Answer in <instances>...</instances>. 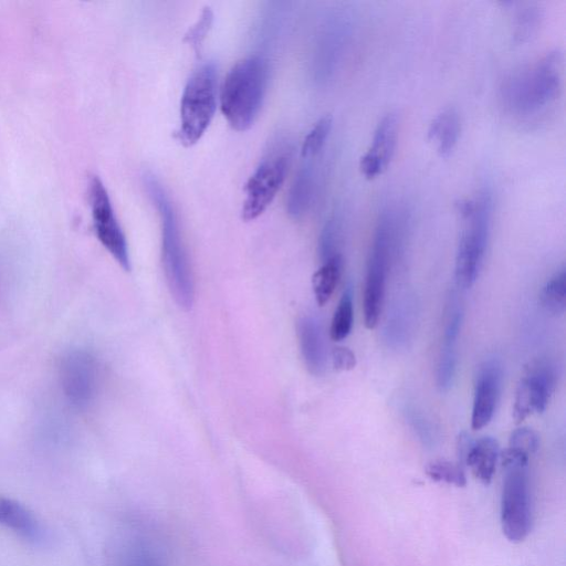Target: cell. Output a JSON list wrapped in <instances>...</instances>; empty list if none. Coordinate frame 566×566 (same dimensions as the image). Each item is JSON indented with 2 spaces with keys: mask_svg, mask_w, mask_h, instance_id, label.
Masks as SVG:
<instances>
[{
  "mask_svg": "<svg viewBox=\"0 0 566 566\" xmlns=\"http://www.w3.org/2000/svg\"><path fill=\"white\" fill-rule=\"evenodd\" d=\"M563 79V57L551 51L505 82L502 100L516 117L537 119L547 113L560 98Z\"/></svg>",
  "mask_w": 566,
  "mask_h": 566,
  "instance_id": "obj_1",
  "label": "cell"
},
{
  "mask_svg": "<svg viewBox=\"0 0 566 566\" xmlns=\"http://www.w3.org/2000/svg\"><path fill=\"white\" fill-rule=\"evenodd\" d=\"M145 186L159 211L162 225V260L167 286L177 306L188 311L195 300V282L176 214L169 196L153 175L144 176Z\"/></svg>",
  "mask_w": 566,
  "mask_h": 566,
  "instance_id": "obj_2",
  "label": "cell"
},
{
  "mask_svg": "<svg viewBox=\"0 0 566 566\" xmlns=\"http://www.w3.org/2000/svg\"><path fill=\"white\" fill-rule=\"evenodd\" d=\"M268 75V61L260 55L241 59L228 72L220 91V108L234 130L253 127L265 99Z\"/></svg>",
  "mask_w": 566,
  "mask_h": 566,
  "instance_id": "obj_3",
  "label": "cell"
},
{
  "mask_svg": "<svg viewBox=\"0 0 566 566\" xmlns=\"http://www.w3.org/2000/svg\"><path fill=\"white\" fill-rule=\"evenodd\" d=\"M458 206V212L466 220L456 256L455 277L459 288L474 286L484 261L491 227L492 201L488 192H482L475 199H465Z\"/></svg>",
  "mask_w": 566,
  "mask_h": 566,
  "instance_id": "obj_4",
  "label": "cell"
},
{
  "mask_svg": "<svg viewBox=\"0 0 566 566\" xmlns=\"http://www.w3.org/2000/svg\"><path fill=\"white\" fill-rule=\"evenodd\" d=\"M396 230V215L393 212L382 214L373 238L364 287V323L370 330L375 329L380 321Z\"/></svg>",
  "mask_w": 566,
  "mask_h": 566,
  "instance_id": "obj_5",
  "label": "cell"
},
{
  "mask_svg": "<svg viewBox=\"0 0 566 566\" xmlns=\"http://www.w3.org/2000/svg\"><path fill=\"white\" fill-rule=\"evenodd\" d=\"M216 107L217 71L214 64H206L194 72L183 92L178 135L185 146H192L202 139Z\"/></svg>",
  "mask_w": 566,
  "mask_h": 566,
  "instance_id": "obj_6",
  "label": "cell"
},
{
  "mask_svg": "<svg viewBox=\"0 0 566 566\" xmlns=\"http://www.w3.org/2000/svg\"><path fill=\"white\" fill-rule=\"evenodd\" d=\"M501 494V527L512 543L527 539L532 528V500L528 466L505 467Z\"/></svg>",
  "mask_w": 566,
  "mask_h": 566,
  "instance_id": "obj_7",
  "label": "cell"
},
{
  "mask_svg": "<svg viewBox=\"0 0 566 566\" xmlns=\"http://www.w3.org/2000/svg\"><path fill=\"white\" fill-rule=\"evenodd\" d=\"M59 383L66 400L85 411L97 400L101 386L100 363L86 349H71L60 359Z\"/></svg>",
  "mask_w": 566,
  "mask_h": 566,
  "instance_id": "obj_8",
  "label": "cell"
},
{
  "mask_svg": "<svg viewBox=\"0 0 566 566\" xmlns=\"http://www.w3.org/2000/svg\"><path fill=\"white\" fill-rule=\"evenodd\" d=\"M89 202L94 232L101 245L127 272L132 270L127 238L117 216L111 198L99 176H92L89 183Z\"/></svg>",
  "mask_w": 566,
  "mask_h": 566,
  "instance_id": "obj_9",
  "label": "cell"
},
{
  "mask_svg": "<svg viewBox=\"0 0 566 566\" xmlns=\"http://www.w3.org/2000/svg\"><path fill=\"white\" fill-rule=\"evenodd\" d=\"M287 171L286 156H270L262 161L246 185V199L241 211L245 222H251L265 213L285 182Z\"/></svg>",
  "mask_w": 566,
  "mask_h": 566,
  "instance_id": "obj_10",
  "label": "cell"
},
{
  "mask_svg": "<svg viewBox=\"0 0 566 566\" xmlns=\"http://www.w3.org/2000/svg\"><path fill=\"white\" fill-rule=\"evenodd\" d=\"M557 383V374L548 363L532 365L521 380L513 405V418L520 424L534 414H540L547 408L550 397Z\"/></svg>",
  "mask_w": 566,
  "mask_h": 566,
  "instance_id": "obj_11",
  "label": "cell"
},
{
  "mask_svg": "<svg viewBox=\"0 0 566 566\" xmlns=\"http://www.w3.org/2000/svg\"><path fill=\"white\" fill-rule=\"evenodd\" d=\"M502 386V366L497 360H489L481 365L475 384L471 428L474 431L488 426L494 417Z\"/></svg>",
  "mask_w": 566,
  "mask_h": 566,
  "instance_id": "obj_12",
  "label": "cell"
},
{
  "mask_svg": "<svg viewBox=\"0 0 566 566\" xmlns=\"http://www.w3.org/2000/svg\"><path fill=\"white\" fill-rule=\"evenodd\" d=\"M398 128L400 122L394 113L386 114L377 124L370 149L360 161V171L368 180L382 175L391 164L397 145Z\"/></svg>",
  "mask_w": 566,
  "mask_h": 566,
  "instance_id": "obj_13",
  "label": "cell"
},
{
  "mask_svg": "<svg viewBox=\"0 0 566 566\" xmlns=\"http://www.w3.org/2000/svg\"><path fill=\"white\" fill-rule=\"evenodd\" d=\"M464 312L456 298L450 299L445 316V328L442 348H440L437 386L447 392L453 386L457 368V342L463 324Z\"/></svg>",
  "mask_w": 566,
  "mask_h": 566,
  "instance_id": "obj_14",
  "label": "cell"
},
{
  "mask_svg": "<svg viewBox=\"0 0 566 566\" xmlns=\"http://www.w3.org/2000/svg\"><path fill=\"white\" fill-rule=\"evenodd\" d=\"M298 338L303 361L312 375L320 376L327 369V348L318 319L306 316L298 321Z\"/></svg>",
  "mask_w": 566,
  "mask_h": 566,
  "instance_id": "obj_15",
  "label": "cell"
},
{
  "mask_svg": "<svg viewBox=\"0 0 566 566\" xmlns=\"http://www.w3.org/2000/svg\"><path fill=\"white\" fill-rule=\"evenodd\" d=\"M113 566H167V562L160 544L141 533L123 543Z\"/></svg>",
  "mask_w": 566,
  "mask_h": 566,
  "instance_id": "obj_16",
  "label": "cell"
},
{
  "mask_svg": "<svg viewBox=\"0 0 566 566\" xmlns=\"http://www.w3.org/2000/svg\"><path fill=\"white\" fill-rule=\"evenodd\" d=\"M500 448L497 440L484 437L470 445L464 458V463L470 468L471 474L486 486L494 479Z\"/></svg>",
  "mask_w": 566,
  "mask_h": 566,
  "instance_id": "obj_17",
  "label": "cell"
},
{
  "mask_svg": "<svg viewBox=\"0 0 566 566\" xmlns=\"http://www.w3.org/2000/svg\"><path fill=\"white\" fill-rule=\"evenodd\" d=\"M0 523L28 540L36 541L43 536L40 523L33 513L12 499H0Z\"/></svg>",
  "mask_w": 566,
  "mask_h": 566,
  "instance_id": "obj_18",
  "label": "cell"
},
{
  "mask_svg": "<svg viewBox=\"0 0 566 566\" xmlns=\"http://www.w3.org/2000/svg\"><path fill=\"white\" fill-rule=\"evenodd\" d=\"M461 132L459 113L454 108L440 112L429 125L428 139L435 142L437 151L442 156H448L454 151Z\"/></svg>",
  "mask_w": 566,
  "mask_h": 566,
  "instance_id": "obj_19",
  "label": "cell"
},
{
  "mask_svg": "<svg viewBox=\"0 0 566 566\" xmlns=\"http://www.w3.org/2000/svg\"><path fill=\"white\" fill-rule=\"evenodd\" d=\"M303 164L291 187L288 211L293 217L305 215L311 203L314 190V173L311 160H302Z\"/></svg>",
  "mask_w": 566,
  "mask_h": 566,
  "instance_id": "obj_20",
  "label": "cell"
},
{
  "mask_svg": "<svg viewBox=\"0 0 566 566\" xmlns=\"http://www.w3.org/2000/svg\"><path fill=\"white\" fill-rule=\"evenodd\" d=\"M342 268L343 259L341 255H338L324 261L322 267L313 275V292L320 307L327 305L337 289Z\"/></svg>",
  "mask_w": 566,
  "mask_h": 566,
  "instance_id": "obj_21",
  "label": "cell"
},
{
  "mask_svg": "<svg viewBox=\"0 0 566 566\" xmlns=\"http://www.w3.org/2000/svg\"><path fill=\"white\" fill-rule=\"evenodd\" d=\"M540 301L542 307L548 312L560 316L566 308V272L565 269L557 272L541 291Z\"/></svg>",
  "mask_w": 566,
  "mask_h": 566,
  "instance_id": "obj_22",
  "label": "cell"
},
{
  "mask_svg": "<svg viewBox=\"0 0 566 566\" xmlns=\"http://www.w3.org/2000/svg\"><path fill=\"white\" fill-rule=\"evenodd\" d=\"M353 295L350 288L344 291L331 323L330 337L335 342L347 339L353 328Z\"/></svg>",
  "mask_w": 566,
  "mask_h": 566,
  "instance_id": "obj_23",
  "label": "cell"
},
{
  "mask_svg": "<svg viewBox=\"0 0 566 566\" xmlns=\"http://www.w3.org/2000/svg\"><path fill=\"white\" fill-rule=\"evenodd\" d=\"M332 118L330 115L319 120L306 136L305 142L302 144L301 157L302 160L314 161L322 152L326 145L332 130Z\"/></svg>",
  "mask_w": 566,
  "mask_h": 566,
  "instance_id": "obj_24",
  "label": "cell"
},
{
  "mask_svg": "<svg viewBox=\"0 0 566 566\" xmlns=\"http://www.w3.org/2000/svg\"><path fill=\"white\" fill-rule=\"evenodd\" d=\"M426 475L436 482H445V484L456 487H465L467 478L463 465L460 463H450L448 460H436L428 464Z\"/></svg>",
  "mask_w": 566,
  "mask_h": 566,
  "instance_id": "obj_25",
  "label": "cell"
},
{
  "mask_svg": "<svg viewBox=\"0 0 566 566\" xmlns=\"http://www.w3.org/2000/svg\"><path fill=\"white\" fill-rule=\"evenodd\" d=\"M541 22V12L539 7L532 4H522V8L518 9L515 15V30H513V37L517 43H526L537 30Z\"/></svg>",
  "mask_w": 566,
  "mask_h": 566,
  "instance_id": "obj_26",
  "label": "cell"
},
{
  "mask_svg": "<svg viewBox=\"0 0 566 566\" xmlns=\"http://www.w3.org/2000/svg\"><path fill=\"white\" fill-rule=\"evenodd\" d=\"M540 446V439L536 432L527 427L516 429L511 434L509 440V447L516 452L530 457L538 452Z\"/></svg>",
  "mask_w": 566,
  "mask_h": 566,
  "instance_id": "obj_27",
  "label": "cell"
},
{
  "mask_svg": "<svg viewBox=\"0 0 566 566\" xmlns=\"http://www.w3.org/2000/svg\"><path fill=\"white\" fill-rule=\"evenodd\" d=\"M213 20L214 14L212 9L205 8L201 18L198 19V22L190 29V31H188L185 37L186 43L191 44L194 47L197 55L201 52V48L208 31L212 28Z\"/></svg>",
  "mask_w": 566,
  "mask_h": 566,
  "instance_id": "obj_28",
  "label": "cell"
},
{
  "mask_svg": "<svg viewBox=\"0 0 566 566\" xmlns=\"http://www.w3.org/2000/svg\"><path fill=\"white\" fill-rule=\"evenodd\" d=\"M332 361L334 369L338 371H351L356 366V356L349 348H335L332 352Z\"/></svg>",
  "mask_w": 566,
  "mask_h": 566,
  "instance_id": "obj_29",
  "label": "cell"
}]
</instances>
